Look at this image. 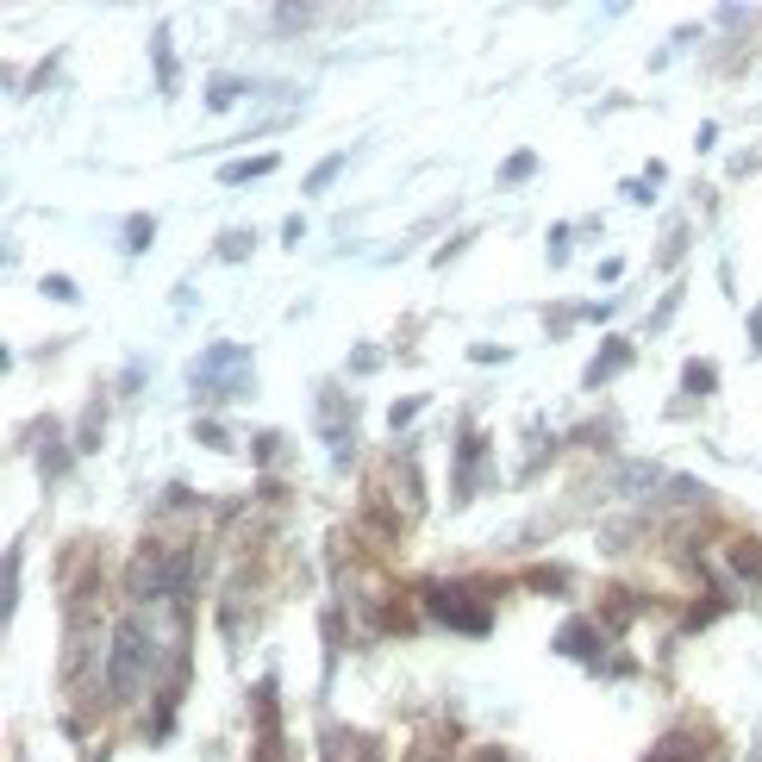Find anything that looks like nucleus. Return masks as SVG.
Here are the masks:
<instances>
[{"label":"nucleus","mask_w":762,"mask_h":762,"mask_svg":"<svg viewBox=\"0 0 762 762\" xmlns=\"http://www.w3.org/2000/svg\"><path fill=\"white\" fill-rule=\"evenodd\" d=\"M332 175H338V157H332V163H319V169H313V175H307V188H313V194H319V188H325V182H332Z\"/></svg>","instance_id":"1"}]
</instances>
